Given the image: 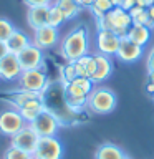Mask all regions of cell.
<instances>
[{
	"label": "cell",
	"instance_id": "obj_1",
	"mask_svg": "<svg viewBox=\"0 0 154 159\" xmlns=\"http://www.w3.org/2000/svg\"><path fill=\"white\" fill-rule=\"evenodd\" d=\"M89 40L88 30L84 27H76L71 32H68L60 43V55L65 58V61H76L78 58L88 55Z\"/></svg>",
	"mask_w": 154,
	"mask_h": 159
},
{
	"label": "cell",
	"instance_id": "obj_2",
	"mask_svg": "<svg viewBox=\"0 0 154 159\" xmlns=\"http://www.w3.org/2000/svg\"><path fill=\"white\" fill-rule=\"evenodd\" d=\"M65 103L70 109L73 111H79L86 106L88 101V94L93 91L94 83L91 81V78H81L76 76L71 83L65 84Z\"/></svg>",
	"mask_w": 154,
	"mask_h": 159
},
{
	"label": "cell",
	"instance_id": "obj_3",
	"mask_svg": "<svg viewBox=\"0 0 154 159\" xmlns=\"http://www.w3.org/2000/svg\"><path fill=\"white\" fill-rule=\"evenodd\" d=\"M131 15L121 7H113L103 18H98V30H109L118 37H126L128 30L131 28Z\"/></svg>",
	"mask_w": 154,
	"mask_h": 159
},
{
	"label": "cell",
	"instance_id": "obj_4",
	"mask_svg": "<svg viewBox=\"0 0 154 159\" xmlns=\"http://www.w3.org/2000/svg\"><path fill=\"white\" fill-rule=\"evenodd\" d=\"M116 94L113 89L106 86H98L93 88V91L88 94L86 108L94 114H108L116 108Z\"/></svg>",
	"mask_w": 154,
	"mask_h": 159
},
{
	"label": "cell",
	"instance_id": "obj_5",
	"mask_svg": "<svg viewBox=\"0 0 154 159\" xmlns=\"http://www.w3.org/2000/svg\"><path fill=\"white\" fill-rule=\"evenodd\" d=\"M18 88L25 89V91H33V93H45L48 88V76L40 70H25L18 76Z\"/></svg>",
	"mask_w": 154,
	"mask_h": 159
},
{
	"label": "cell",
	"instance_id": "obj_6",
	"mask_svg": "<svg viewBox=\"0 0 154 159\" xmlns=\"http://www.w3.org/2000/svg\"><path fill=\"white\" fill-rule=\"evenodd\" d=\"M30 126L37 131V134L40 138L57 136V133L60 131V126H61V121H60V118L53 111H50V109L47 108L30 123Z\"/></svg>",
	"mask_w": 154,
	"mask_h": 159
},
{
	"label": "cell",
	"instance_id": "obj_7",
	"mask_svg": "<svg viewBox=\"0 0 154 159\" xmlns=\"http://www.w3.org/2000/svg\"><path fill=\"white\" fill-rule=\"evenodd\" d=\"M61 157H63V144L57 136L40 138L37 149L33 152V159H61Z\"/></svg>",
	"mask_w": 154,
	"mask_h": 159
},
{
	"label": "cell",
	"instance_id": "obj_8",
	"mask_svg": "<svg viewBox=\"0 0 154 159\" xmlns=\"http://www.w3.org/2000/svg\"><path fill=\"white\" fill-rule=\"evenodd\" d=\"M25 119L22 118V114L18 113V109L10 108V109H3L0 113V133L3 136L12 138L13 134H17L20 129L25 126Z\"/></svg>",
	"mask_w": 154,
	"mask_h": 159
},
{
	"label": "cell",
	"instance_id": "obj_9",
	"mask_svg": "<svg viewBox=\"0 0 154 159\" xmlns=\"http://www.w3.org/2000/svg\"><path fill=\"white\" fill-rule=\"evenodd\" d=\"M38 141H40V136L37 134V131L27 123L17 134L12 136V144H10V146H15V148L22 149V151H27L33 156Z\"/></svg>",
	"mask_w": 154,
	"mask_h": 159
},
{
	"label": "cell",
	"instance_id": "obj_10",
	"mask_svg": "<svg viewBox=\"0 0 154 159\" xmlns=\"http://www.w3.org/2000/svg\"><path fill=\"white\" fill-rule=\"evenodd\" d=\"M17 58L20 61L22 70H40L45 66V57H43V50H40L38 47H35L33 43H30L27 48H23L20 53H17Z\"/></svg>",
	"mask_w": 154,
	"mask_h": 159
},
{
	"label": "cell",
	"instance_id": "obj_11",
	"mask_svg": "<svg viewBox=\"0 0 154 159\" xmlns=\"http://www.w3.org/2000/svg\"><path fill=\"white\" fill-rule=\"evenodd\" d=\"M58 40H60V33H58V28H55V27L45 25V27L38 28V30H33L32 43L35 47H38L40 50L53 48L58 43Z\"/></svg>",
	"mask_w": 154,
	"mask_h": 159
},
{
	"label": "cell",
	"instance_id": "obj_12",
	"mask_svg": "<svg viewBox=\"0 0 154 159\" xmlns=\"http://www.w3.org/2000/svg\"><path fill=\"white\" fill-rule=\"evenodd\" d=\"M119 42H121V37H118L116 33L109 32V30H98V37H96L98 53L106 55V57H116Z\"/></svg>",
	"mask_w": 154,
	"mask_h": 159
},
{
	"label": "cell",
	"instance_id": "obj_13",
	"mask_svg": "<svg viewBox=\"0 0 154 159\" xmlns=\"http://www.w3.org/2000/svg\"><path fill=\"white\" fill-rule=\"evenodd\" d=\"M22 66L15 53H8L3 58H0V80L3 81H17L22 75Z\"/></svg>",
	"mask_w": 154,
	"mask_h": 159
},
{
	"label": "cell",
	"instance_id": "obj_14",
	"mask_svg": "<svg viewBox=\"0 0 154 159\" xmlns=\"http://www.w3.org/2000/svg\"><path fill=\"white\" fill-rule=\"evenodd\" d=\"M143 57V47L133 43L128 37H121L119 48L116 53V58L123 63H134Z\"/></svg>",
	"mask_w": 154,
	"mask_h": 159
},
{
	"label": "cell",
	"instance_id": "obj_15",
	"mask_svg": "<svg viewBox=\"0 0 154 159\" xmlns=\"http://www.w3.org/2000/svg\"><path fill=\"white\" fill-rule=\"evenodd\" d=\"M94 60H96V70H94V75L91 76V81L94 84H99L111 76L113 61H111V57H106V55H101V53L94 55Z\"/></svg>",
	"mask_w": 154,
	"mask_h": 159
},
{
	"label": "cell",
	"instance_id": "obj_16",
	"mask_svg": "<svg viewBox=\"0 0 154 159\" xmlns=\"http://www.w3.org/2000/svg\"><path fill=\"white\" fill-rule=\"evenodd\" d=\"M48 13H50V5L43 7H30L27 12V22L32 30H38L48 25Z\"/></svg>",
	"mask_w": 154,
	"mask_h": 159
},
{
	"label": "cell",
	"instance_id": "obj_17",
	"mask_svg": "<svg viewBox=\"0 0 154 159\" xmlns=\"http://www.w3.org/2000/svg\"><path fill=\"white\" fill-rule=\"evenodd\" d=\"M43 109H47V106H45V98H37V99H30V101L25 103L22 108H18V113L22 114L25 123L30 124Z\"/></svg>",
	"mask_w": 154,
	"mask_h": 159
},
{
	"label": "cell",
	"instance_id": "obj_18",
	"mask_svg": "<svg viewBox=\"0 0 154 159\" xmlns=\"http://www.w3.org/2000/svg\"><path fill=\"white\" fill-rule=\"evenodd\" d=\"M75 63V70H76V75L81 78H91L94 75V70H96V60H94V55H84V57L78 58Z\"/></svg>",
	"mask_w": 154,
	"mask_h": 159
},
{
	"label": "cell",
	"instance_id": "obj_19",
	"mask_svg": "<svg viewBox=\"0 0 154 159\" xmlns=\"http://www.w3.org/2000/svg\"><path fill=\"white\" fill-rule=\"evenodd\" d=\"M126 37L133 43L139 45V47H144L149 42V38H151V28H147L146 25H131V28L128 30Z\"/></svg>",
	"mask_w": 154,
	"mask_h": 159
},
{
	"label": "cell",
	"instance_id": "obj_20",
	"mask_svg": "<svg viewBox=\"0 0 154 159\" xmlns=\"http://www.w3.org/2000/svg\"><path fill=\"white\" fill-rule=\"evenodd\" d=\"M5 43H7L10 53H15V55H17V53L22 52L23 48H27L32 42H30V38L22 32V30H17V28H15V32L10 35V38H8Z\"/></svg>",
	"mask_w": 154,
	"mask_h": 159
},
{
	"label": "cell",
	"instance_id": "obj_21",
	"mask_svg": "<svg viewBox=\"0 0 154 159\" xmlns=\"http://www.w3.org/2000/svg\"><path fill=\"white\" fill-rule=\"evenodd\" d=\"M124 157H126V154L123 152V149L113 143L101 144L94 152V159H124Z\"/></svg>",
	"mask_w": 154,
	"mask_h": 159
},
{
	"label": "cell",
	"instance_id": "obj_22",
	"mask_svg": "<svg viewBox=\"0 0 154 159\" xmlns=\"http://www.w3.org/2000/svg\"><path fill=\"white\" fill-rule=\"evenodd\" d=\"M37 98H43V93H33V91H25V89H17V91L10 93V98L7 101L12 104V108L18 109L22 108L25 103H28L30 99H37Z\"/></svg>",
	"mask_w": 154,
	"mask_h": 159
},
{
	"label": "cell",
	"instance_id": "obj_23",
	"mask_svg": "<svg viewBox=\"0 0 154 159\" xmlns=\"http://www.w3.org/2000/svg\"><path fill=\"white\" fill-rule=\"evenodd\" d=\"M55 5L63 12L66 20H73L75 17H78L79 12H81V7H79L75 0H55Z\"/></svg>",
	"mask_w": 154,
	"mask_h": 159
},
{
	"label": "cell",
	"instance_id": "obj_24",
	"mask_svg": "<svg viewBox=\"0 0 154 159\" xmlns=\"http://www.w3.org/2000/svg\"><path fill=\"white\" fill-rule=\"evenodd\" d=\"M129 15H131L133 25H146L147 28H154V23L149 18L147 8H143V7H138L136 5V7H133L129 10Z\"/></svg>",
	"mask_w": 154,
	"mask_h": 159
},
{
	"label": "cell",
	"instance_id": "obj_25",
	"mask_svg": "<svg viewBox=\"0 0 154 159\" xmlns=\"http://www.w3.org/2000/svg\"><path fill=\"white\" fill-rule=\"evenodd\" d=\"M113 7L114 5L109 2V0H93V5L89 8H91V12L94 13V17L98 20V18H103Z\"/></svg>",
	"mask_w": 154,
	"mask_h": 159
},
{
	"label": "cell",
	"instance_id": "obj_26",
	"mask_svg": "<svg viewBox=\"0 0 154 159\" xmlns=\"http://www.w3.org/2000/svg\"><path fill=\"white\" fill-rule=\"evenodd\" d=\"M63 22H66L63 12L60 10L57 5H50V13H48V25L50 27H55V28H60L63 25Z\"/></svg>",
	"mask_w": 154,
	"mask_h": 159
},
{
	"label": "cell",
	"instance_id": "obj_27",
	"mask_svg": "<svg viewBox=\"0 0 154 159\" xmlns=\"http://www.w3.org/2000/svg\"><path fill=\"white\" fill-rule=\"evenodd\" d=\"M60 75H61V83H63V86H65V84H68V83H71L73 80L78 76V75H76V70H75V63H73V61H66L61 68H60Z\"/></svg>",
	"mask_w": 154,
	"mask_h": 159
},
{
	"label": "cell",
	"instance_id": "obj_28",
	"mask_svg": "<svg viewBox=\"0 0 154 159\" xmlns=\"http://www.w3.org/2000/svg\"><path fill=\"white\" fill-rule=\"evenodd\" d=\"M3 159H33V156L27 151H22V149H18L15 146H10L8 149H5Z\"/></svg>",
	"mask_w": 154,
	"mask_h": 159
},
{
	"label": "cell",
	"instance_id": "obj_29",
	"mask_svg": "<svg viewBox=\"0 0 154 159\" xmlns=\"http://www.w3.org/2000/svg\"><path fill=\"white\" fill-rule=\"evenodd\" d=\"M15 32V27L13 23L10 22L8 18H3L0 17V42H7L10 38V35Z\"/></svg>",
	"mask_w": 154,
	"mask_h": 159
},
{
	"label": "cell",
	"instance_id": "obj_30",
	"mask_svg": "<svg viewBox=\"0 0 154 159\" xmlns=\"http://www.w3.org/2000/svg\"><path fill=\"white\" fill-rule=\"evenodd\" d=\"M27 7H43V5H52V0H22Z\"/></svg>",
	"mask_w": 154,
	"mask_h": 159
},
{
	"label": "cell",
	"instance_id": "obj_31",
	"mask_svg": "<svg viewBox=\"0 0 154 159\" xmlns=\"http://www.w3.org/2000/svg\"><path fill=\"white\" fill-rule=\"evenodd\" d=\"M146 91L149 94L154 93V71H149L147 73V84H146Z\"/></svg>",
	"mask_w": 154,
	"mask_h": 159
},
{
	"label": "cell",
	"instance_id": "obj_32",
	"mask_svg": "<svg viewBox=\"0 0 154 159\" xmlns=\"http://www.w3.org/2000/svg\"><path fill=\"white\" fill-rule=\"evenodd\" d=\"M146 68H147V73H149V71H154V47L151 48V52H149V55H147Z\"/></svg>",
	"mask_w": 154,
	"mask_h": 159
},
{
	"label": "cell",
	"instance_id": "obj_33",
	"mask_svg": "<svg viewBox=\"0 0 154 159\" xmlns=\"http://www.w3.org/2000/svg\"><path fill=\"white\" fill-rule=\"evenodd\" d=\"M118 7H121L123 10H126V12H129L133 7H136V0H124V2L121 5H118Z\"/></svg>",
	"mask_w": 154,
	"mask_h": 159
},
{
	"label": "cell",
	"instance_id": "obj_34",
	"mask_svg": "<svg viewBox=\"0 0 154 159\" xmlns=\"http://www.w3.org/2000/svg\"><path fill=\"white\" fill-rule=\"evenodd\" d=\"M136 5L143 8H149L151 5H154V0H136Z\"/></svg>",
	"mask_w": 154,
	"mask_h": 159
},
{
	"label": "cell",
	"instance_id": "obj_35",
	"mask_svg": "<svg viewBox=\"0 0 154 159\" xmlns=\"http://www.w3.org/2000/svg\"><path fill=\"white\" fill-rule=\"evenodd\" d=\"M75 2H76L81 8H89L93 5V0H75Z\"/></svg>",
	"mask_w": 154,
	"mask_h": 159
},
{
	"label": "cell",
	"instance_id": "obj_36",
	"mask_svg": "<svg viewBox=\"0 0 154 159\" xmlns=\"http://www.w3.org/2000/svg\"><path fill=\"white\" fill-rule=\"evenodd\" d=\"M8 47H7V43L5 42H0V58H3L5 55H8Z\"/></svg>",
	"mask_w": 154,
	"mask_h": 159
},
{
	"label": "cell",
	"instance_id": "obj_37",
	"mask_svg": "<svg viewBox=\"0 0 154 159\" xmlns=\"http://www.w3.org/2000/svg\"><path fill=\"white\" fill-rule=\"evenodd\" d=\"M147 13H149V18H151V22L154 23V5H151V7L147 8Z\"/></svg>",
	"mask_w": 154,
	"mask_h": 159
},
{
	"label": "cell",
	"instance_id": "obj_38",
	"mask_svg": "<svg viewBox=\"0 0 154 159\" xmlns=\"http://www.w3.org/2000/svg\"><path fill=\"white\" fill-rule=\"evenodd\" d=\"M123 2H124V0H116V5H121Z\"/></svg>",
	"mask_w": 154,
	"mask_h": 159
},
{
	"label": "cell",
	"instance_id": "obj_39",
	"mask_svg": "<svg viewBox=\"0 0 154 159\" xmlns=\"http://www.w3.org/2000/svg\"><path fill=\"white\" fill-rule=\"evenodd\" d=\"M109 2H111V3L114 5V7H116V0H109Z\"/></svg>",
	"mask_w": 154,
	"mask_h": 159
},
{
	"label": "cell",
	"instance_id": "obj_40",
	"mask_svg": "<svg viewBox=\"0 0 154 159\" xmlns=\"http://www.w3.org/2000/svg\"><path fill=\"white\" fill-rule=\"evenodd\" d=\"M152 99H154V93H152Z\"/></svg>",
	"mask_w": 154,
	"mask_h": 159
},
{
	"label": "cell",
	"instance_id": "obj_41",
	"mask_svg": "<svg viewBox=\"0 0 154 159\" xmlns=\"http://www.w3.org/2000/svg\"><path fill=\"white\" fill-rule=\"evenodd\" d=\"M124 159H129V157H128V156H126V157H124Z\"/></svg>",
	"mask_w": 154,
	"mask_h": 159
}]
</instances>
